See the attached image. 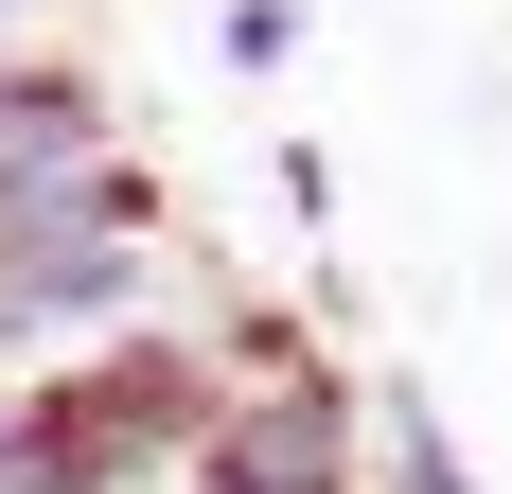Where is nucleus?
Here are the masks:
<instances>
[{
    "instance_id": "nucleus-1",
    "label": "nucleus",
    "mask_w": 512,
    "mask_h": 494,
    "mask_svg": "<svg viewBox=\"0 0 512 494\" xmlns=\"http://www.w3.org/2000/svg\"><path fill=\"white\" fill-rule=\"evenodd\" d=\"M212 406H230V371H212L195 318H124V336L18 371V477H53V494H177Z\"/></svg>"
},
{
    "instance_id": "nucleus-2",
    "label": "nucleus",
    "mask_w": 512,
    "mask_h": 494,
    "mask_svg": "<svg viewBox=\"0 0 512 494\" xmlns=\"http://www.w3.org/2000/svg\"><path fill=\"white\" fill-rule=\"evenodd\" d=\"M124 142V106H106V71L71 36H0V212L53 195V177H89V159Z\"/></svg>"
},
{
    "instance_id": "nucleus-3",
    "label": "nucleus",
    "mask_w": 512,
    "mask_h": 494,
    "mask_svg": "<svg viewBox=\"0 0 512 494\" xmlns=\"http://www.w3.org/2000/svg\"><path fill=\"white\" fill-rule=\"evenodd\" d=\"M53 18H71V0H0V36H53Z\"/></svg>"
}]
</instances>
